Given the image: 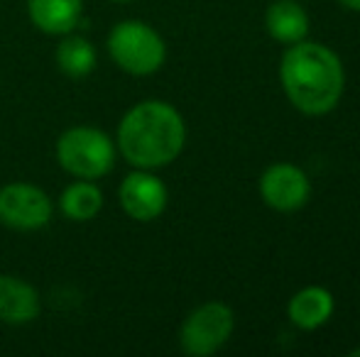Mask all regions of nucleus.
<instances>
[{"mask_svg": "<svg viewBox=\"0 0 360 357\" xmlns=\"http://www.w3.org/2000/svg\"><path fill=\"white\" fill-rule=\"evenodd\" d=\"M186 144V123L167 100H140L125 110L115 130L118 154L133 169H162L179 159Z\"/></svg>", "mask_w": 360, "mask_h": 357, "instance_id": "f257e3e1", "label": "nucleus"}, {"mask_svg": "<svg viewBox=\"0 0 360 357\" xmlns=\"http://www.w3.org/2000/svg\"><path fill=\"white\" fill-rule=\"evenodd\" d=\"M54 64L69 79H84L98 64V52L94 42L81 34H62L57 49H54Z\"/></svg>", "mask_w": 360, "mask_h": 357, "instance_id": "4468645a", "label": "nucleus"}, {"mask_svg": "<svg viewBox=\"0 0 360 357\" xmlns=\"http://www.w3.org/2000/svg\"><path fill=\"white\" fill-rule=\"evenodd\" d=\"M54 203L49 194L30 181L0 186V223L18 233H34L52 223Z\"/></svg>", "mask_w": 360, "mask_h": 357, "instance_id": "423d86ee", "label": "nucleus"}, {"mask_svg": "<svg viewBox=\"0 0 360 357\" xmlns=\"http://www.w3.org/2000/svg\"><path fill=\"white\" fill-rule=\"evenodd\" d=\"M54 159L69 177L98 181L115 169L118 147L103 130L94 125H74L57 137Z\"/></svg>", "mask_w": 360, "mask_h": 357, "instance_id": "7ed1b4c3", "label": "nucleus"}, {"mask_svg": "<svg viewBox=\"0 0 360 357\" xmlns=\"http://www.w3.org/2000/svg\"><path fill=\"white\" fill-rule=\"evenodd\" d=\"M236 314L223 301H206L196 306L179 328V348L189 357L216 355L231 340Z\"/></svg>", "mask_w": 360, "mask_h": 357, "instance_id": "39448f33", "label": "nucleus"}, {"mask_svg": "<svg viewBox=\"0 0 360 357\" xmlns=\"http://www.w3.org/2000/svg\"><path fill=\"white\" fill-rule=\"evenodd\" d=\"M280 83L287 100L309 118L326 115L341 103L346 69L333 49L302 39L289 44L280 62Z\"/></svg>", "mask_w": 360, "mask_h": 357, "instance_id": "f03ea898", "label": "nucleus"}, {"mask_svg": "<svg viewBox=\"0 0 360 357\" xmlns=\"http://www.w3.org/2000/svg\"><path fill=\"white\" fill-rule=\"evenodd\" d=\"M265 29L275 42L297 44L309 34V13L297 0H277L265 13Z\"/></svg>", "mask_w": 360, "mask_h": 357, "instance_id": "f8f14e48", "label": "nucleus"}, {"mask_svg": "<svg viewBox=\"0 0 360 357\" xmlns=\"http://www.w3.org/2000/svg\"><path fill=\"white\" fill-rule=\"evenodd\" d=\"M30 22L49 37H62L79 27L84 0H27Z\"/></svg>", "mask_w": 360, "mask_h": 357, "instance_id": "9b49d317", "label": "nucleus"}, {"mask_svg": "<svg viewBox=\"0 0 360 357\" xmlns=\"http://www.w3.org/2000/svg\"><path fill=\"white\" fill-rule=\"evenodd\" d=\"M351 357H360V348H356V350H351V353H348Z\"/></svg>", "mask_w": 360, "mask_h": 357, "instance_id": "dca6fc26", "label": "nucleus"}, {"mask_svg": "<svg viewBox=\"0 0 360 357\" xmlns=\"http://www.w3.org/2000/svg\"><path fill=\"white\" fill-rule=\"evenodd\" d=\"M260 198L277 213H294L302 210L311 198V181L307 172L292 162H277L262 172Z\"/></svg>", "mask_w": 360, "mask_h": 357, "instance_id": "6e6552de", "label": "nucleus"}, {"mask_svg": "<svg viewBox=\"0 0 360 357\" xmlns=\"http://www.w3.org/2000/svg\"><path fill=\"white\" fill-rule=\"evenodd\" d=\"M59 210L74 223H89L103 210V191L96 181L76 179L59 194Z\"/></svg>", "mask_w": 360, "mask_h": 357, "instance_id": "ddd939ff", "label": "nucleus"}, {"mask_svg": "<svg viewBox=\"0 0 360 357\" xmlns=\"http://www.w3.org/2000/svg\"><path fill=\"white\" fill-rule=\"evenodd\" d=\"M346 10H353V13H360V0H338Z\"/></svg>", "mask_w": 360, "mask_h": 357, "instance_id": "2eb2a0df", "label": "nucleus"}, {"mask_svg": "<svg viewBox=\"0 0 360 357\" xmlns=\"http://www.w3.org/2000/svg\"><path fill=\"white\" fill-rule=\"evenodd\" d=\"M110 3H133V0H110Z\"/></svg>", "mask_w": 360, "mask_h": 357, "instance_id": "f3484780", "label": "nucleus"}, {"mask_svg": "<svg viewBox=\"0 0 360 357\" xmlns=\"http://www.w3.org/2000/svg\"><path fill=\"white\" fill-rule=\"evenodd\" d=\"M42 314V296L27 279L0 274V323L27 325Z\"/></svg>", "mask_w": 360, "mask_h": 357, "instance_id": "1a4fd4ad", "label": "nucleus"}, {"mask_svg": "<svg viewBox=\"0 0 360 357\" xmlns=\"http://www.w3.org/2000/svg\"><path fill=\"white\" fill-rule=\"evenodd\" d=\"M108 57L130 76H152L167 62L165 37L143 20H120L105 39Z\"/></svg>", "mask_w": 360, "mask_h": 357, "instance_id": "20e7f679", "label": "nucleus"}, {"mask_svg": "<svg viewBox=\"0 0 360 357\" xmlns=\"http://www.w3.org/2000/svg\"><path fill=\"white\" fill-rule=\"evenodd\" d=\"M336 311V299L326 286H304L289 299L287 318L299 330H319L331 321Z\"/></svg>", "mask_w": 360, "mask_h": 357, "instance_id": "9d476101", "label": "nucleus"}, {"mask_svg": "<svg viewBox=\"0 0 360 357\" xmlns=\"http://www.w3.org/2000/svg\"><path fill=\"white\" fill-rule=\"evenodd\" d=\"M118 203L130 220L152 223L167 210V184L150 169H133L118 186Z\"/></svg>", "mask_w": 360, "mask_h": 357, "instance_id": "0eeeda50", "label": "nucleus"}]
</instances>
